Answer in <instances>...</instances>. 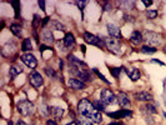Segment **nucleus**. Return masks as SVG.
Masks as SVG:
<instances>
[{
    "mask_svg": "<svg viewBox=\"0 0 166 125\" xmlns=\"http://www.w3.org/2000/svg\"><path fill=\"white\" fill-rule=\"evenodd\" d=\"M50 113H51V115H53L54 118L61 119L62 115H64V109H62V108H59V106H53V108L50 109Z\"/></svg>",
    "mask_w": 166,
    "mask_h": 125,
    "instance_id": "obj_22",
    "label": "nucleus"
},
{
    "mask_svg": "<svg viewBox=\"0 0 166 125\" xmlns=\"http://www.w3.org/2000/svg\"><path fill=\"white\" fill-rule=\"evenodd\" d=\"M41 37H43V40L44 43L46 44H53L55 41V38H54V34L51 33L50 29H44L43 33H41Z\"/></svg>",
    "mask_w": 166,
    "mask_h": 125,
    "instance_id": "obj_15",
    "label": "nucleus"
},
{
    "mask_svg": "<svg viewBox=\"0 0 166 125\" xmlns=\"http://www.w3.org/2000/svg\"><path fill=\"white\" fill-rule=\"evenodd\" d=\"M103 40H104V44H105V46L108 48V50H109L110 53L116 54V55L120 54L121 48H120L119 40H116V39H114V38H110V37H109V38H104Z\"/></svg>",
    "mask_w": 166,
    "mask_h": 125,
    "instance_id": "obj_4",
    "label": "nucleus"
},
{
    "mask_svg": "<svg viewBox=\"0 0 166 125\" xmlns=\"http://www.w3.org/2000/svg\"><path fill=\"white\" fill-rule=\"evenodd\" d=\"M50 25H51V28L55 29V30H64V25H62L61 23L56 21V20H51V21H50Z\"/></svg>",
    "mask_w": 166,
    "mask_h": 125,
    "instance_id": "obj_27",
    "label": "nucleus"
},
{
    "mask_svg": "<svg viewBox=\"0 0 166 125\" xmlns=\"http://www.w3.org/2000/svg\"><path fill=\"white\" fill-rule=\"evenodd\" d=\"M144 37L140 31H132V34L130 35V41L135 45H140V43H143Z\"/></svg>",
    "mask_w": 166,
    "mask_h": 125,
    "instance_id": "obj_16",
    "label": "nucleus"
},
{
    "mask_svg": "<svg viewBox=\"0 0 166 125\" xmlns=\"http://www.w3.org/2000/svg\"><path fill=\"white\" fill-rule=\"evenodd\" d=\"M120 4H121V5H126V6H127V9H130V10H131L132 8H134V4H135V3H134V2H121Z\"/></svg>",
    "mask_w": 166,
    "mask_h": 125,
    "instance_id": "obj_35",
    "label": "nucleus"
},
{
    "mask_svg": "<svg viewBox=\"0 0 166 125\" xmlns=\"http://www.w3.org/2000/svg\"><path fill=\"white\" fill-rule=\"evenodd\" d=\"M106 28H108V33H109L110 38H114L116 40L121 39V31H120V28L119 26H116L114 24H108Z\"/></svg>",
    "mask_w": 166,
    "mask_h": 125,
    "instance_id": "obj_10",
    "label": "nucleus"
},
{
    "mask_svg": "<svg viewBox=\"0 0 166 125\" xmlns=\"http://www.w3.org/2000/svg\"><path fill=\"white\" fill-rule=\"evenodd\" d=\"M38 4H39V6L41 8V10H45V2H43V0L40 2V0H39V2H38Z\"/></svg>",
    "mask_w": 166,
    "mask_h": 125,
    "instance_id": "obj_39",
    "label": "nucleus"
},
{
    "mask_svg": "<svg viewBox=\"0 0 166 125\" xmlns=\"http://www.w3.org/2000/svg\"><path fill=\"white\" fill-rule=\"evenodd\" d=\"M11 4H13V6H14V9H15V16H16V19H19V8H20V3L16 2V0H14V2H11Z\"/></svg>",
    "mask_w": 166,
    "mask_h": 125,
    "instance_id": "obj_31",
    "label": "nucleus"
},
{
    "mask_svg": "<svg viewBox=\"0 0 166 125\" xmlns=\"http://www.w3.org/2000/svg\"><path fill=\"white\" fill-rule=\"evenodd\" d=\"M80 48H81V50H83V53H85V46H84V45H81Z\"/></svg>",
    "mask_w": 166,
    "mask_h": 125,
    "instance_id": "obj_48",
    "label": "nucleus"
},
{
    "mask_svg": "<svg viewBox=\"0 0 166 125\" xmlns=\"http://www.w3.org/2000/svg\"><path fill=\"white\" fill-rule=\"evenodd\" d=\"M64 45L68 48V49H71L74 45H75V38L71 33H66L65 34V38H64Z\"/></svg>",
    "mask_w": 166,
    "mask_h": 125,
    "instance_id": "obj_18",
    "label": "nucleus"
},
{
    "mask_svg": "<svg viewBox=\"0 0 166 125\" xmlns=\"http://www.w3.org/2000/svg\"><path fill=\"white\" fill-rule=\"evenodd\" d=\"M100 100L105 105H109V104H114L115 103L116 97H115V94L110 89H104V90H101V94H100Z\"/></svg>",
    "mask_w": 166,
    "mask_h": 125,
    "instance_id": "obj_5",
    "label": "nucleus"
},
{
    "mask_svg": "<svg viewBox=\"0 0 166 125\" xmlns=\"http://www.w3.org/2000/svg\"><path fill=\"white\" fill-rule=\"evenodd\" d=\"M29 81H30V84L34 86V88H40V86L43 85V83H44V79H43V76L40 75V73L32 71V73L29 75Z\"/></svg>",
    "mask_w": 166,
    "mask_h": 125,
    "instance_id": "obj_7",
    "label": "nucleus"
},
{
    "mask_svg": "<svg viewBox=\"0 0 166 125\" xmlns=\"http://www.w3.org/2000/svg\"><path fill=\"white\" fill-rule=\"evenodd\" d=\"M68 60H69V62L71 65H74V67H86V64L83 61V60H80V59H78L75 55H73V54H69L68 55Z\"/></svg>",
    "mask_w": 166,
    "mask_h": 125,
    "instance_id": "obj_20",
    "label": "nucleus"
},
{
    "mask_svg": "<svg viewBox=\"0 0 166 125\" xmlns=\"http://www.w3.org/2000/svg\"><path fill=\"white\" fill-rule=\"evenodd\" d=\"M68 85H69L70 88L75 89V90H81V89H85V88H86L85 83H83V81H80L79 79H75V78L69 79V80H68Z\"/></svg>",
    "mask_w": 166,
    "mask_h": 125,
    "instance_id": "obj_12",
    "label": "nucleus"
},
{
    "mask_svg": "<svg viewBox=\"0 0 166 125\" xmlns=\"http://www.w3.org/2000/svg\"><path fill=\"white\" fill-rule=\"evenodd\" d=\"M164 51H165V54H166V45H165V48H164Z\"/></svg>",
    "mask_w": 166,
    "mask_h": 125,
    "instance_id": "obj_50",
    "label": "nucleus"
},
{
    "mask_svg": "<svg viewBox=\"0 0 166 125\" xmlns=\"http://www.w3.org/2000/svg\"><path fill=\"white\" fill-rule=\"evenodd\" d=\"M92 71H94V73H95V74H96L99 78H100V79H101L104 83H106V84H110V81H109V80H108V79H106V78H105V76H104V75H103L100 71H99L96 68H94V69H92Z\"/></svg>",
    "mask_w": 166,
    "mask_h": 125,
    "instance_id": "obj_29",
    "label": "nucleus"
},
{
    "mask_svg": "<svg viewBox=\"0 0 166 125\" xmlns=\"http://www.w3.org/2000/svg\"><path fill=\"white\" fill-rule=\"evenodd\" d=\"M10 30H11V33H13L15 37H21V34H23L21 26L18 25V24H13V25L10 26Z\"/></svg>",
    "mask_w": 166,
    "mask_h": 125,
    "instance_id": "obj_23",
    "label": "nucleus"
},
{
    "mask_svg": "<svg viewBox=\"0 0 166 125\" xmlns=\"http://www.w3.org/2000/svg\"><path fill=\"white\" fill-rule=\"evenodd\" d=\"M40 25V18L38 15H34V23H32V26L34 28H38Z\"/></svg>",
    "mask_w": 166,
    "mask_h": 125,
    "instance_id": "obj_36",
    "label": "nucleus"
},
{
    "mask_svg": "<svg viewBox=\"0 0 166 125\" xmlns=\"http://www.w3.org/2000/svg\"><path fill=\"white\" fill-rule=\"evenodd\" d=\"M135 98L139 101H151L152 100V95L147 91H140L135 94Z\"/></svg>",
    "mask_w": 166,
    "mask_h": 125,
    "instance_id": "obj_17",
    "label": "nucleus"
},
{
    "mask_svg": "<svg viewBox=\"0 0 166 125\" xmlns=\"http://www.w3.org/2000/svg\"><path fill=\"white\" fill-rule=\"evenodd\" d=\"M143 37H144V40H145L147 44L152 45V46H157L159 44H161V37H160L157 33H154V31L146 30V31H144Z\"/></svg>",
    "mask_w": 166,
    "mask_h": 125,
    "instance_id": "obj_3",
    "label": "nucleus"
},
{
    "mask_svg": "<svg viewBox=\"0 0 166 125\" xmlns=\"http://www.w3.org/2000/svg\"><path fill=\"white\" fill-rule=\"evenodd\" d=\"M16 125H28V124H26V123H24V121H23V120H19V121H18V124H16Z\"/></svg>",
    "mask_w": 166,
    "mask_h": 125,
    "instance_id": "obj_46",
    "label": "nucleus"
},
{
    "mask_svg": "<svg viewBox=\"0 0 166 125\" xmlns=\"http://www.w3.org/2000/svg\"><path fill=\"white\" fill-rule=\"evenodd\" d=\"M14 51H15V44L14 43H6L2 49L3 56H10V54H13Z\"/></svg>",
    "mask_w": 166,
    "mask_h": 125,
    "instance_id": "obj_19",
    "label": "nucleus"
},
{
    "mask_svg": "<svg viewBox=\"0 0 166 125\" xmlns=\"http://www.w3.org/2000/svg\"><path fill=\"white\" fill-rule=\"evenodd\" d=\"M108 115L113 119H124V118H132V111L127 110V109H124V110H117V111H114V113H108Z\"/></svg>",
    "mask_w": 166,
    "mask_h": 125,
    "instance_id": "obj_9",
    "label": "nucleus"
},
{
    "mask_svg": "<svg viewBox=\"0 0 166 125\" xmlns=\"http://www.w3.org/2000/svg\"><path fill=\"white\" fill-rule=\"evenodd\" d=\"M8 125H14V124H13V121H11V120H9V121H8Z\"/></svg>",
    "mask_w": 166,
    "mask_h": 125,
    "instance_id": "obj_49",
    "label": "nucleus"
},
{
    "mask_svg": "<svg viewBox=\"0 0 166 125\" xmlns=\"http://www.w3.org/2000/svg\"><path fill=\"white\" fill-rule=\"evenodd\" d=\"M117 101H119L120 106H122V108H125V109L130 108V105H131L130 99L127 98V95H126L125 93H119V94H117Z\"/></svg>",
    "mask_w": 166,
    "mask_h": 125,
    "instance_id": "obj_13",
    "label": "nucleus"
},
{
    "mask_svg": "<svg viewBox=\"0 0 166 125\" xmlns=\"http://www.w3.org/2000/svg\"><path fill=\"white\" fill-rule=\"evenodd\" d=\"M20 58H21V61L24 62V64H25L28 68H30V69H35V68L38 67V60H36V58L32 55V54H30V53H28V54H23Z\"/></svg>",
    "mask_w": 166,
    "mask_h": 125,
    "instance_id": "obj_6",
    "label": "nucleus"
},
{
    "mask_svg": "<svg viewBox=\"0 0 166 125\" xmlns=\"http://www.w3.org/2000/svg\"><path fill=\"white\" fill-rule=\"evenodd\" d=\"M84 40H85L87 44L95 45V46H101V45H104V40H101L100 38L95 37V35L91 34V33H85V34H84Z\"/></svg>",
    "mask_w": 166,
    "mask_h": 125,
    "instance_id": "obj_8",
    "label": "nucleus"
},
{
    "mask_svg": "<svg viewBox=\"0 0 166 125\" xmlns=\"http://www.w3.org/2000/svg\"><path fill=\"white\" fill-rule=\"evenodd\" d=\"M143 3L145 4V6H146V8H149V6L152 4V2H151V0H143Z\"/></svg>",
    "mask_w": 166,
    "mask_h": 125,
    "instance_id": "obj_38",
    "label": "nucleus"
},
{
    "mask_svg": "<svg viewBox=\"0 0 166 125\" xmlns=\"http://www.w3.org/2000/svg\"><path fill=\"white\" fill-rule=\"evenodd\" d=\"M49 20H50V18H48V16H46V18L44 19V21H43V26H45V25L49 23Z\"/></svg>",
    "mask_w": 166,
    "mask_h": 125,
    "instance_id": "obj_43",
    "label": "nucleus"
},
{
    "mask_svg": "<svg viewBox=\"0 0 166 125\" xmlns=\"http://www.w3.org/2000/svg\"><path fill=\"white\" fill-rule=\"evenodd\" d=\"M146 16L149 19H155V18H157V11L156 10H146Z\"/></svg>",
    "mask_w": 166,
    "mask_h": 125,
    "instance_id": "obj_32",
    "label": "nucleus"
},
{
    "mask_svg": "<svg viewBox=\"0 0 166 125\" xmlns=\"http://www.w3.org/2000/svg\"><path fill=\"white\" fill-rule=\"evenodd\" d=\"M86 118H87L89 120H91L92 123H95V124H101V121H103V115H101V113L97 111L96 109L92 110Z\"/></svg>",
    "mask_w": 166,
    "mask_h": 125,
    "instance_id": "obj_14",
    "label": "nucleus"
},
{
    "mask_svg": "<svg viewBox=\"0 0 166 125\" xmlns=\"http://www.w3.org/2000/svg\"><path fill=\"white\" fill-rule=\"evenodd\" d=\"M140 51L144 53V54H154V53H156V49H155V48H151V46H149V45H144V46L140 49Z\"/></svg>",
    "mask_w": 166,
    "mask_h": 125,
    "instance_id": "obj_26",
    "label": "nucleus"
},
{
    "mask_svg": "<svg viewBox=\"0 0 166 125\" xmlns=\"http://www.w3.org/2000/svg\"><path fill=\"white\" fill-rule=\"evenodd\" d=\"M79 125H92V121L89 119H79Z\"/></svg>",
    "mask_w": 166,
    "mask_h": 125,
    "instance_id": "obj_34",
    "label": "nucleus"
},
{
    "mask_svg": "<svg viewBox=\"0 0 166 125\" xmlns=\"http://www.w3.org/2000/svg\"><path fill=\"white\" fill-rule=\"evenodd\" d=\"M125 73L127 74V76L132 80V81H138L141 78V73L139 69L136 68H125Z\"/></svg>",
    "mask_w": 166,
    "mask_h": 125,
    "instance_id": "obj_11",
    "label": "nucleus"
},
{
    "mask_svg": "<svg viewBox=\"0 0 166 125\" xmlns=\"http://www.w3.org/2000/svg\"><path fill=\"white\" fill-rule=\"evenodd\" d=\"M109 125H125V124H122V123H120V121H114V123H110Z\"/></svg>",
    "mask_w": 166,
    "mask_h": 125,
    "instance_id": "obj_44",
    "label": "nucleus"
},
{
    "mask_svg": "<svg viewBox=\"0 0 166 125\" xmlns=\"http://www.w3.org/2000/svg\"><path fill=\"white\" fill-rule=\"evenodd\" d=\"M66 125H79V123H76V121H71V123L66 124Z\"/></svg>",
    "mask_w": 166,
    "mask_h": 125,
    "instance_id": "obj_47",
    "label": "nucleus"
},
{
    "mask_svg": "<svg viewBox=\"0 0 166 125\" xmlns=\"http://www.w3.org/2000/svg\"><path fill=\"white\" fill-rule=\"evenodd\" d=\"M121 71H122V68H111V69H110V73H111V75H113L114 78H116V79L120 76Z\"/></svg>",
    "mask_w": 166,
    "mask_h": 125,
    "instance_id": "obj_28",
    "label": "nucleus"
},
{
    "mask_svg": "<svg viewBox=\"0 0 166 125\" xmlns=\"http://www.w3.org/2000/svg\"><path fill=\"white\" fill-rule=\"evenodd\" d=\"M45 73H46V75L50 76V78H56V71H55L53 68L46 67V68H45Z\"/></svg>",
    "mask_w": 166,
    "mask_h": 125,
    "instance_id": "obj_30",
    "label": "nucleus"
},
{
    "mask_svg": "<svg viewBox=\"0 0 166 125\" xmlns=\"http://www.w3.org/2000/svg\"><path fill=\"white\" fill-rule=\"evenodd\" d=\"M92 104H94V108H95L97 111H104V110H105V104H104L101 100H100V101L96 100V101H94Z\"/></svg>",
    "mask_w": 166,
    "mask_h": 125,
    "instance_id": "obj_25",
    "label": "nucleus"
},
{
    "mask_svg": "<svg viewBox=\"0 0 166 125\" xmlns=\"http://www.w3.org/2000/svg\"><path fill=\"white\" fill-rule=\"evenodd\" d=\"M145 110H146L149 114H156V113H157V110L155 109V106L151 105V104H147V105L145 106Z\"/></svg>",
    "mask_w": 166,
    "mask_h": 125,
    "instance_id": "obj_33",
    "label": "nucleus"
},
{
    "mask_svg": "<svg viewBox=\"0 0 166 125\" xmlns=\"http://www.w3.org/2000/svg\"><path fill=\"white\" fill-rule=\"evenodd\" d=\"M92 110H95L94 104L91 101H89L87 99H83V100L79 101V104H78V111H79V114H81V115H84L86 118Z\"/></svg>",
    "mask_w": 166,
    "mask_h": 125,
    "instance_id": "obj_2",
    "label": "nucleus"
},
{
    "mask_svg": "<svg viewBox=\"0 0 166 125\" xmlns=\"http://www.w3.org/2000/svg\"><path fill=\"white\" fill-rule=\"evenodd\" d=\"M164 115H165V118H166V113H164Z\"/></svg>",
    "mask_w": 166,
    "mask_h": 125,
    "instance_id": "obj_51",
    "label": "nucleus"
},
{
    "mask_svg": "<svg viewBox=\"0 0 166 125\" xmlns=\"http://www.w3.org/2000/svg\"><path fill=\"white\" fill-rule=\"evenodd\" d=\"M46 125H57V124H56L54 120H48V121H46Z\"/></svg>",
    "mask_w": 166,
    "mask_h": 125,
    "instance_id": "obj_42",
    "label": "nucleus"
},
{
    "mask_svg": "<svg viewBox=\"0 0 166 125\" xmlns=\"http://www.w3.org/2000/svg\"><path fill=\"white\" fill-rule=\"evenodd\" d=\"M46 49H50V48H49L48 45H41V46H40V53L43 54V53H44V51H45Z\"/></svg>",
    "mask_w": 166,
    "mask_h": 125,
    "instance_id": "obj_40",
    "label": "nucleus"
},
{
    "mask_svg": "<svg viewBox=\"0 0 166 125\" xmlns=\"http://www.w3.org/2000/svg\"><path fill=\"white\" fill-rule=\"evenodd\" d=\"M151 62H156V64H159V65H165L162 61H160V60H156V59H152V60H151Z\"/></svg>",
    "mask_w": 166,
    "mask_h": 125,
    "instance_id": "obj_41",
    "label": "nucleus"
},
{
    "mask_svg": "<svg viewBox=\"0 0 166 125\" xmlns=\"http://www.w3.org/2000/svg\"><path fill=\"white\" fill-rule=\"evenodd\" d=\"M20 73H23V68L19 67V65H13V67L10 68V70H9V76H10V79H14V78L18 76Z\"/></svg>",
    "mask_w": 166,
    "mask_h": 125,
    "instance_id": "obj_21",
    "label": "nucleus"
},
{
    "mask_svg": "<svg viewBox=\"0 0 166 125\" xmlns=\"http://www.w3.org/2000/svg\"><path fill=\"white\" fill-rule=\"evenodd\" d=\"M126 18V21H134V19H132V16H129V15H125Z\"/></svg>",
    "mask_w": 166,
    "mask_h": 125,
    "instance_id": "obj_45",
    "label": "nucleus"
},
{
    "mask_svg": "<svg viewBox=\"0 0 166 125\" xmlns=\"http://www.w3.org/2000/svg\"><path fill=\"white\" fill-rule=\"evenodd\" d=\"M31 48H32V46H31V40H30L29 38L24 39V40H23V45H21L23 51H30Z\"/></svg>",
    "mask_w": 166,
    "mask_h": 125,
    "instance_id": "obj_24",
    "label": "nucleus"
},
{
    "mask_svg": "<svg viewBox=\"0 0 166 125\" xmlns=\"http://www.w3.org/2000/svg\"><path fill=\"white\" fill-rule=\"evenodd\" d=\"M16 108H18V111H19L21 115H24V116L31 115L32 113H34V110H35L34 104H32L31 101H29V100L19 101L18 105H16Z\"/></svg>",
    "mask_w": 166,
    "mask_h": 125,
    "instance_id": "obj_1",
    "label": "nucleus"
},
{
    "mask_svg": "<svg viewBox=\"0 0 166 125\" xmlns=\"http://www.w3.org/2000/svg\"><path fill=\"white\" fill-rule=\"evenodd\" d=\"M75 4L80 8V9H84V6H86L89 4V2H75Z\"/></svg>",
    "mask_w": 166,
    "mask_h": 125,
    "instance_id": "obj_37",
    "label": "nucleus"
}]
</instances>
